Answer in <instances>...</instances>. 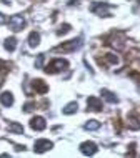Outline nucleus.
<instances>
[{"label":"nucleus","mask_w":140,"mask_h":158,"mask_svg":"<svg viewBox=\"0 0 140 158\" xmlns=\"http://www.w3.org/2000/svg\"><path fill=\"white\" fill-rule=\"evenodd\" d=\"M67 68H69V62H67L65 58H55V60L50 62L44 70H45V73L55 75V73H58V72H62V70H67Z\"/></svg>","instance_id":"1"},{"label":"nucleus","mask_w":140,"mask_h":158,"mask_svg":"<svg viewBox=\"0 0 140 158\" xmlns=\"http://www.w3.org/2000/svg\"><path fill=\"white\" fill-rule=\"evenodd\" d=\"M80 47H82V38H72L69 42H63L55 48V52H65V53H70V52H75V50H78Z\"/></svg>","instance_id":"2"},{"label":"nucleus","mask_w":140,"mask_h":158,"mask_svg":"<svg viewBox=\"0 0 140 158\" xmlns=\"http://www.w3.org/2000/svg\"><path fill=\"white\" fill-rule=\"evenodd\" d=\"M7 23H8V27H10V30L20 32L25 27V19L22 15H12V17H8Z\"/></svg>","instance_id":"3"},{"label":"nucleus","mask_w":140,"mask_h":158,"mask_svg":"<svg viewBox=\"0 0 140 158\" xmlns=\"http://www.w3.org/2000/svg\"><path fill=\"white\" fill-rule=\"evenodd\" d=\"M52 148H53V143L50 140H45V138H40L33 143V152L35 153H45V152L52 150Z\"/></svg>","instance_id":"4"},{"label":"nucleus","mask_w":140,"mask_h":158,"mask_svg":"<svg viewBox=\"0 0 140 158\" xmlns=\"http://www.w3.org/2000/svg\"><path fill=\"white\" fill-rule=\"evenodd\" d=\"M80 152H82L83 155L92 156V155H95V153L99 152V147H97L93 142H83V143H80Z\"/></svg>","instance_id":"5"},{"label":"nucleus","mask_w":140,"mask_h":158,"mask_svg":"<svg viewBox=\"0 0 140 158\" xmlns=\"http://www.w3.org/2000/svg\"><path fill=\"white\" fill-rule=\"evenodd\" d=\"M108 8H110L108 3L99 2V3H95V5L92 7V12H93V14H97V15H100V17H108V12H107Z\"/></svg>","instance_id":"6"},{"label":"nucleus","mask_w":140,"mask_h":158,"mask_svg":"<svg viewBox=\"0 0 140 158\" xmlns=\"http://www.w3.org/2000/svg\"><path fill=\"white\" fill-rule=\"evenodd\" d=\"M45 127H47V122H45L44 117H33L30 120V128H32V130H35V131L45 130Z\"/></svg>","instance_id":"7"},{"label":"nucleus","mask_w":140,"mask_h":158,"mask_svg":"<svg viewBox=\"0 0 140 158\" xmlns=\"http://www.w3.org/2000/svg\"><path fill=\"white\" fill-rule=\"evenodd\" d=\"M87 106H88V110H92V112H100V110L104 108L102 100H99L97 97H88L87 98Z\"/></svg>","instance_id":"8"},{"label":"nucleus","mask_w":140,"mask_h":158,"mask_svg":"<svg viewBox=\"0 0 140 158\" xmlns=\"http://www.w3.org/2000/svg\"><path fill=\"white\" fill-rule=\"evenodd\" d=\"M32 87H33V90L39 92V93H47V92H49V87H47V85L44 83V80H40V78L33 80V82H32Z\"/></svg>","instance_id":"9"},{"label":"nucleus","mask_w":140,"mask_h":158,"mask_svg":"<svg viewBox=\"0 0 140 158\" xmlns=\"http://www.w3.org/2000/svg\"><path fill=\"white\" fill-rule=\"evenodd\" d=\"M0 102H2L3 106H12L14 105V95H12V92H3L2 95H0Z\"/></svg>","instance_id":"10"},{"label":"nucleus","mask_w":140,"mask_h":158,"mask_svg":"<svg viewBox=\"0 0 140 158\" xmlns=\"http://www.w3.org/2000/svg\"><path fill=\"white\" fill-rule=\"evenodd\" d=\"M102 97L105 98V100L108 102V103H117L118 102V98H117V95L113 92H110V90H107V88H102Z\"/></svg>","instance_id":"11"},{"label":"nucleus","mask_w":140,"mask_h":158,"mask_svg":"<svg viewBox=\"0 0 140 158\" xmlns=\"http://www.w3.org/2000/svg\"><path fill=\"white\" fill-rule=\"evenodd\" d=\"M39 44H40V33L39 32H32L30 35H28V47L35 48V47H39Z\"/></svg>","instance_id":"12"},{"label":"nucleus","mask_w":140,"mask_h":158,"mask_svg":"<svg viewBox=\"0 0 140 158\" xmlns=\"http://www.w3.org/2000/svg\"><path fill=\"white\" fill-rule=\"evenodd\" d=\"M7 128H8V131H14V133H19V135L23 133V127L20 125V123H17V122H10L7 125Z\"/></svg>","instance_id":"13"},{"label":"nucleus","mask_w":140,"mask_h":158,"mask_svg":"<svg viewBox=\"0 0 140 158\" xmlns=\"http://www.w3.org/2000/svg\"><path fill=\"white\" fill-rule=\"evenodd\" d=\"M77 108H78L77 102H70V103H67L65 106H63V110H62V112L65 113V115H72V113H75V112H77Z\"/></svg>","instance_id":"14"},{"label":"nucleus","mask_w":140,"mask_h":158,"mask_svg":"<svg viewBox=\"0 0 140 158\" xmlns=\"http://www.w3.org/2000/svg\"><path fill=\"white\" fill-rule=\"evenodd\" d=\"M3 47H5V50H8V52H14V50L17 48V40H15L14 37L7 38L5 44H3Z\"/></svg>","instance_id":"15"},{"label":"nucleus","mask_w":140,"mask_h":158,"mask_svg":"<svg viewBox=\"0 0 140 158\" xmlns=\"http://www.w3.org/2000/svg\"><path fill=\"white\" fill-rule=\"evenodd\" d=\"M83 128H85V130H99V128H100V122H97V120H88L85 125H83Z\"/></svg>","instance_id":"16"},{"label":"nucleus","mask_w":140,"mask_h":158,"mask_svg":"<svg viewBox=\"0 0 140 158\" xmlns=\"http://www.w3.org/2000/svg\"><path fill=\"white\" fill-rule=\"evenodd\" d=\"M105 60H107L108 63H112V65H117V63L120 62V58H118L117 55H113V53H107L105 55Z\"/></svg>","instance_id":"17"},{"label":"nucleus","mask_w":140,"mask_h":158,"mask_svg":"<svg viewBox=\"0 0 140 158\" xmlns=\"http://www.w3.org/2000/svg\"><path fill=\"white\" fill-rule=\"evenodd\" d=\"M44 62H45V55L40 53L39 57H37V60H35V68H42L44 67Z\"/></svg>","instance_id":"18"},{"label":"nucleus","mask_w":140,"mask_h":158,"mask_svg":"<svg viewBox=\"0 0 140 158\" xmlns=\"http://www.w3.org/2000/svg\"><path fill=\"white\" fill-rule=\"evenodd\" d=\"M67 32H70V25H69V23H63L62 27L57 30V35H65Z\"/></svg>","instance_id":"19"},{"label":"nucleus","mask_w":140,"mask_h":158,"mask_svg":"<svg viewBox=\"0 0 140 158\" xmlns=\"http://www.w3.org/2000/svg\"><path fill=\"white\" fill-rule=\"evenodd\" d=\"M33 108H35V103H25V106H23V112H25V113H28V112H32Z\"/></svg>","instance_id":"20"},{"label":"nucleus","mask_w":140,"mask_h":158,"mask_svg":"<svg viewBox=\"0 0 140 158\" xmlns=\"http://www.w3.org/2000/svg\"><path fill=\"white\" fill-rule=\"evenodd\" d=\"M7 20H8V19H5V17H3V14L0 12V23H5Z\"/></svg>","instance_id":"21"},{"label":"nucleus","mask_w":140,"mask_h":158,"mask_svg":"<svg viewBox=\"0 0 140 158\" xmlns=\"http://www.w3.org/2000/svg\"><path fill=\"white\" fill-rule=\"evenodd\" d=\"M137 90H138V93H140V85H138V87H137Z\"/></svg>","instance_id":"22"},{"label":"nucleus","mask_w":140,"mask_h":158,"mask_svg":"<svg viewBox=\"0 0 140 158\" xmlns=\"http://www.w3.org/2000/svg\"><path fill=\"white\" fill-rule=\"evenodd\" d=\"M0 87H2V82H0Z\"/></svg>","instance_id":"23"}]
</instances>
